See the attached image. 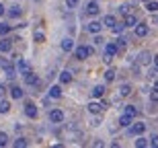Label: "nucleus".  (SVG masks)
<instances>
[{"mask_svg":"<svg viewBox=\"0 0 158 148\" xmlns=\"http://www.w3.org/2000/svg\"><path fill=\"white\" fill-rule=\"evenodd\" d=\"M148 76H150V78H156V64H154V62H152V68L148 70Z\"/></svg>","mask_w":158,"mask_h":148,"instance_id":"473e14b6","label":"nucleus"},{"mask_svg":"<svg viewBox=\"0 0 158 148\" xmlns=\"http://www.w3.org/2000/svg\"><path fill=\"white\" fill-rule=\"evenodd\" d=\"M2 15H4V6L0 4V17H2Z\"/></svg>","mask_w":158,"mask_h":148,"instance_id":"a18cd8bd","label":"nucleus"},{"mask_svg":"<svg viewBox=\"0 0 158 148\" xmlns=\"http://www.w3.org/2000/svg\"><path fill=\"white\" fill-rule=\"evenodd\" d=\"M129 128V134H131V136H142V134H144V132H146V124H129L127 125Z\"/></svg>","mask_w":158,"mask_h":148,"instance_id":"f03ea898","label":"nucleus"},{"mask_svg":"<svg viewBox=\"0 0 158 148\" xmlns=\"http://www.w3.org/2000/svg\"><path fill=\"white\" fill-rule=\"evenodd\" d=\"M129 124H131V117H129V115H123V117H119V125H123V128H127Z\"/></svg>","mask_w":158,"mask_h":148,"instance_id":"b1692460","label":"nucleus"},{"mask_svg":"<svg viewBox=\"0 0 158 148\" xmlns=\"http://www.w3.org/2000/svg\"><path fill=\"white\" fill-rule=\"evenodd\" d=\"M6 66H10V62L4 60V58H0V68H6Z\"/></svg>","mask_w":158,"mask_h":148,"instance_id":"ea45409f","label":"nucleus"},{"mask_svg":"<svg viewBox=\"0 0 158 148\" xmlns=\"http://www.w3.org/2000/svg\"><path fill=\"white\" fill-rule=\"evenodd\" d=\"M146 8H148L150 12H156V8H158L156 0H148V2H146Z\"/></svg>","mask_w":158,"mask_h":148,"instance_id":"393cba45","label":"nucleus"},{"mask_svg":"<svg viewBox=\"0 0 158 148\" xmlns=\"http://www.w3.org/2000/svg\"><path fill=\"white\" fill-rule=\"evenodd\" d=\"M117 52H119V49H117V45H115V43H109V45H107V53H111V56H115Z\"/></svg>","mask_w":158,"mask_h":148,"instance_id":"bb28decb","label":"nucleus"},{"mask_svg":"<svg viewBox=\"0 0 158 148\" xmlns=\"http://www.w3.org/2000/svg\"><path fill=\"white\" fill-rule=\"evenodd\" d=\"M135 23H138V21H135V17L131 15V12H129V15H125V25H123V27H134Z\"/></svg>","mask_w":158,"mask_h":148,"instance_id":"6ab92c4d","label":"nucleus"},{"mask_svg":"<svg viewBox=\"0 0 158 148\" xmlns=\"http://www.w3.org/2000/svg\"><path fill=\"white\" fill-rule=\"evenodd\" d=\"M135 146H138V148H146L148 140H146V138H138V140H135Z\"/></svg>","mask_w":158,"mask_h":148,"instance_id":"c85d7f7f","label":"nucleus"},{"mask_svg":"<svg viewBox=\"0 0 158 148\" xmlns=\"http://www.w3.org/2000/svg\"><path fill=\"white\" fill-rule=\"evenodd\" d=\"M105 109H107V105H105V103H99V101H93V103L88 105V111H90V113H94V115L103 113Z\"/></svg>","mask_w":158,"mask_h":148,"instance_id":"f257e3e1","label":"nucleus"},{"mask_svg":"<svg viewBox=\"0 0 158 148\" xmlns=\"http://www.w3.org/2000/svg\"><path fill=\"white\" fill-rule=\"evenodd\" d=\"M144 2H148V0H144Z\"/></svg>","mask_w":158,"mask_h":148,"instance_id":"49530a36","label":"nucleus"},{"mask_svg":"<svg viewBox=\"0 0 158 148\" xmlns=\"http://www.w3.org/2000/svg\"><path fill=\"white\" fill-rule=\"evenodd\" d=\"M90 125H93V128H97V125H101V117H94L93 121H90Z\"/></svg>","mask_w":158,"mask_h":148,"instance_id":"a19ab883","label":"nucleus"},{"mask_svg":"<svg viewBox=\"0 0 158 148\" xmlns=\"http://www.w3.org/2000/svg\"><path fill=\"white\" fill-rule=\"evenodd\" d=\"M25 76V84H29V87H37L39 84V78H37V74H33V72H27V74H23Z\"/></svg>","mask_w":158,"mask_h":148,"instance_id":"423d86ee","label":"nucleus"},{"mask_svg":"<svg viewBox=\"0 0 158 148\" xmlns=\"http://www.w3.org/2000/svg\"><path fill=\"white\" fill-rule=\"evenodd\" d=\"M150 62H152V56H150V52H142L140 58H138V64L142 66H150Z\"/></svg>","mask_w":158,"mask_h":148,"instance_id":"6e6552de","label":"nucleus"},{"mask_svg":"<svg viewBox=\"0 0 158 148\" xmlns=\"http://www.w3.org/2000/svg\"><path fill=\"white\" fill-rule=\"evenodd\" d=\"M129 93H131V87H129V84H121V89H119V95H121V97H127Z\"/></svg>","mask_w":158,"mask_h":148,"instance_id":"4be33fe9","label":"nucleus"},{"mask_svg":"<svg viewBox=\"0 0 158 148\" xmlns=\"http://www.w3.org/2000/svg\"><path fill=\"white\" fill-rule=\"evenodd\" d=\"M10 95H12V99H23V89H21V87H12L10 89Z\"/></svg>","mask_w":158,"mask_h":148,"instance_id":"f8f14e48","label":"nucleus"},{"mask_svg":"<svg viewBox=\"0 0 158 148\" xmlns=\"http://www.w3.org/2000/svg\"><path fill=\"white\" fill-rule=\"evenodd\" d=\"M10 111V103L8 101H0V113H8Z\"/></svg>","mask_w":158,"mask_h":148,"instance_id":"5701e85b","label":"nucleus"},{"mask_svg":"<svg viewBox=\"0 0 158 148\" xmlns=\"http://www.w3.org/2000/svg\"><path fill=\"white\" fill-rule=\"evenodd\" d=\"M99 12H101L99 2H97V0H93V2H90V4L86 6V15H99Z\"/></svg>","mask_w":158,"mask_h":148,"instance_id":"9d476101","label":"nucleus"},{"mask_svg":"<svg viewBox=\"0 0 158 148\" xmlns=\"http://www.w3.org/2000/svg\"><path fill=\"white\" fill-rule=\"evenodd\" d=\"M115 23H117V19L113 17V15H107V17L103 19V25H107L109 29H111V27H113V25H115Z\"/></svg>","mask_w":158,"mask_h":148,"instance_id":"dca6fc26","label":"nucleus"},{"mask_svg":"<svg viewBox=\"0 0 158 148\" xmlns=\"http://www.w3.org/2000/svg\"><path fill=\"white\" fill-rule=\"evenodd\" d=\"M103 62H105V64H111V62H113V56H111V53H105V58H103Z\"/></svg>","mask_w":158,"mask_h":148,"instance_id":"e433bc0d","label":"nucleus"},{"mask_svg":"<svg viewBox=\"0 0 158 148\" xmlns=\"http://www.w3.org/2000/svg\"><path fill=\"white\" fill-rule=\"evenodd\" d=\"M21 12H23V8H21V6H12L10 11H8V17H10V19H17V17H21Z\"/></svg>","mask_w":158,"mask_h":148,"instance_id":"2eb2a0df","label":"nucleus"},{"mask_svg":"<svg viewBox=\"0 0 158 148\" xmlns=\"http://www.w3.org/2000/svg\"><path fill=\"white\" fill-rule=\"evenodd\" d=\"M4 93H6V87H4V84H0V97H4Z\"/></svg>","mask_w":158,"mask_h":148,"instance_id":"c03bdc74","label":"nucleus"},{"mask_svg":"<svg viewBox=\"0 0 158 148\" xmlns=\"http://www.w3.org/2000/svg\"><path fill=\"white\" fill-rule=\"evenodd\" d=\"M15 68H17V70H19V74H27V72L31 70V64H29V62H27V60L19 58V60H17V66H15Z\"/></svg>","mask_w":158,"mask_h":148,"instance_id":"7ed1b4c3","label":"nucleus"},{"mask_svg":"<svg viewBox=\"0 0 158 148\" xmlns=\"http://www.w3.org/2000/svg\"><path fill=\"white\" fill-rule=\"evenodd\" d=\"M105 87H103V84H99V87H94V89H93V97H94V99H99V97H103V95H105Z\"/></svg>","mask_w":158,"mask_h":148,"instance_id":"ddd939ff","label":"nucleus"},{"mask_svg":"<svg viewBox=\"0 0 158 148\" xmlns=\"http://www.w3.org/2000/svg\"><path fill=\"white\" fill-rule=\"evenodd\" d=\"M111 31H113V33H115V35H119V33H121V31H123V25L115 23V25H113V27H111Z\"/></svg>","mask_w":158,"mask_h":148,"instance_id":"7c9ffc66","label":"nucleus"},{"mask_svg":"<svg viewBox=\"0 0 158 148\" xmlns=\"http://www.w3.org/2000/svg\"><path fill=\"white\" fill-rule=\"evenodd\" d=\"M150 99H152V103H156V99H158V93H156V89H152V93H150Z\"/></svg>","mask_w":158,"mask_h":148,"instance_id":"58836bf2","label":"nucleus"},{"mask_svg":"<svg viewBox=\"0 0 158 148\" xmlns=\"http://www.w3.org/2000/svg\"><path fill=\"white\" fill-rule=\"evenodd\" d=\"M35 41H45V35H43V33H41V31H37V33H35Z\"/></svg>","mask_w":158,"mask_h":148,"instance_id":"c9c22d12","label":"nucleus"},{"mask_svg":"<svg viewBox=\"0 0 158 148\" xmlns=\"http://www.w3.org/2000/svg\"><path fill=\"white\" fill-rule=\"evenodd\" d=\"M6 144H8V136L4 132H0V146H6Z\"/></svg>","mask_w":158,"mask_h":148,"instance_id":"2f4dec72","label":"nucleus"},{"mask_svg":"<svg viewBox=\"0 0 158 148\" xmlns=\"http://www.w3.org/2000/svg\"><path fill=\"white\" fill-rule=\"evenodd\" d=\"M78 2H80V0H66V6H68V8H76Z\"/></svg>","mask_w":158,"mask_h":148,"instance_id":"f704fd0d","label":"nucleus"},{"mask_svg":"<svg viewBox=\"0 0 158 148\" xmlns=\"http://www.w3.org/2000/svg\"><path fill=\"white\" fill-rule=\"evenodd\" d=\"M10 31V25H0V35H6Z\"/></svg>","mask_w":158,"mask_h":148,"instance_id":"72a5a7b5","label":"nucleus"},{"mask_svg":"<svg viewBox=\"0 0 158 148\" xmlns=\"http://www.w3.org/2000/svg\"><path fill=\"white\" fill-rule=\"evenodd\" d=\"M105 80H107V82L115 80V70H107V72H105Z\"/></svg>","mask_w":158,"mask_h":148,"instance_id":"cd10ccee","label":"nucleus"},{"mask_svg":"<svg viewBox=\"0 0 158 148\" xmlns=\"http://www.w3.org/2000/svg\"><path fill=\"white\" fill-rule=\"evenodd\" d=\"M94 43H99V45H101V43H103V37H101L99 33H97V37H94Z\"/></svg>","mask_w":158,"mask_h":148,"instance_id":"37998d69","label":"nucleus"},{"mask_svg":"<svg viewBox=\"0 0 158 148\" xmlns=\"http://www.w3.org/2000/svg\"><path fill=\"white\" fill-rule=\"evenodd\" d=\"M115 45H117V49H123V48H125V39H117Z\"/></svg>","mask_w":158,"mask_h":148,"instance_id":"4c0bfd02","label":"nucleus"},{"mask_svg":"<svg viewBox=\"0 0 158 148\" xmlns=\"http://www.w3.org/2000/svg\"><path fill=\"white\" fill-rule=\"evenodd\" d=\"M49 97H53V99L62 97V89H60V87H52V89H49Z\"/></svg>","mask_w":158,"mask_h":148,"instance_id":"412c9836","label":"nucleus"},{"mask_svg":"<svg viewBox=\"0 0 158 148\" xmlns=\"http://www.w3.org/2000/svg\"><path fill=\"white\" fill-rule=\"evenodd\" d=\"M72 80V74H70V70H64L62 74H60V82H64V84H68Z\"/></svg>","mask_w":158,"mask_h":148,"instance_id":"f3484780","label":"nucleus"},{"mask_svg":"<svg viewBox=\"0 0 158 148\" xmlns=\"http://www.w3.org/2000/svg\"><path fill=\"white\" fill-rule=\"evenodd\" d=\"M93 53V48H86V45H80V48H76V52H74V56H76L78 60H84L86 56H90Z\"/></svg>","mask_w":158,"mask_h":148,"instance_id":"20e7f679","label":"nucleus"},{"mask_svg":"<svg viewBox=\"0 0 158 148\" xmlns=\"http://www.w3.org/2000/svg\"><path fill=\"white\" fill-rule=\"evenodd\" d=\"M119 12H121V15H129V12H131V6L129 4H121L119 6Z\"/></svg>","mask_w":158,"mask_h":148,"instance_id":"c756f323","label":"nucleus"},{"mask_svg":"<svg viewBox=\"0 0 158 148\" xmlns=\"http://www.w3.org/2000/svg\"><path fill=\"white\" fill-rule=\"evenodd\" d=\"M12 144H15V148H25L27 146V140H25V138H17Z\"/></svg>","mask_w":158,"mask_h":148,"instance_id":"a878e982","label":"nucleus"},{"mask_svg":"<svg viewBox=\"0 0 158 148\" xmlns=\"http://www.w3.org/2000/svg\"><path fill=\"white\" fill-rule=\"evenodd\" d=\"M49 121H52V124H62V121H64V113L60 111V109L49 111Z\"/></svg>","mask_w":158,"mask_h":148,"instance_id":"39448f33","label":"nucleus"},{"mask_svg":"<svg viewBox=\"0 0 158 148\" xmlns=\"http://www.w3.org/2000/svg\"><path fill=\"white\" fill-rule=\"evenodd\" d=\"M156 140H158V138H156V134H152V140H150V146H152V148H154V146H156V144H158Z\"/></svg>","mask_w":158,"mask_h":148,"instance_id":"79ce46f5","label":"nucleus"},{"mask_svg":"<svg viewBox=\"0 0 158 148\" xmlns=\"http://www.w3.org/2000/svg\"><path fill=\"white\" fill-rule=\"evenodd\" d=\"M125 115H129V117H135V115H138V109H135L134 105H125Z\"/></svg>","mask_w":158,"mask_h":148,"instance_id":"aec40b11","label":"nucleus"},{"mask_svg":"<svg viewBox=\"0 0 158 148\" xmlns=\"http://www.w3.org/2000/svg\"><path fill=\"white\" fill-rule=\"evenodd\" d=\"M62 49H64V52H72V49H74V41H72L70 37H66L64 41H62Z\"/></svg>","mask_w":158,"mask_h":148,"instance_id":"9b49d317","label":"nucleus"},{"mask_svg":"<svg viewBox=\"0 0 158 148\" xmlns=\"http://www.w3.org/2000/svg\"><path fill=\"white\" fill-rule=\"evenodd\" d=\"M101 27H103V25H101L99 21H93V23H88V31H90V33H101Z\"/></svg>","mask_w":158,"mask_h":148,"instance_id":"4468645a","label":"nucleus"},{"mask_svg":"<svg viewBox=\"0 0 158 148\" xmlns=\"http://www.w3.org/2000/svg\"><path fill=\"white\" fill-rule=\"evenodd\" d=\"M25 115H27V117H31V119H35L37 117V107L31 105V103H27V105H25Z\"/></svg>","mask_w":158,"mask_h":148,"instance_id":"1a4fd4ad","label":"nucleus"},{"mask_svg":"<svg viewBox=\"0 0 158 148\" xmlns=\"http://www.w3.org/2000/svg\"><path fill=\"white\" fill-rule=\"evenodd\" d=\"M10 48H12L10 39H2L0 41V52H10Z\"/></svg>","mask_w":158,"mask_h":148,"instance_id":"a211bd4d","label":"nucleus"},{"mask_svg":"<svg viewBox=\"0 0 158 148\" xmlns=\"http://www.w3.org/2000/svg\"><path fill=\"white\" fill-rule=\"evenodd\" d=\"M134 31H135V35H138V37H146L150 29H148V25H144V23H135Z\"/></svg>","mask_w":158,"mask_h":148,"instance_id":"0eeeda50","label":"nucleus"}]
</instances>
